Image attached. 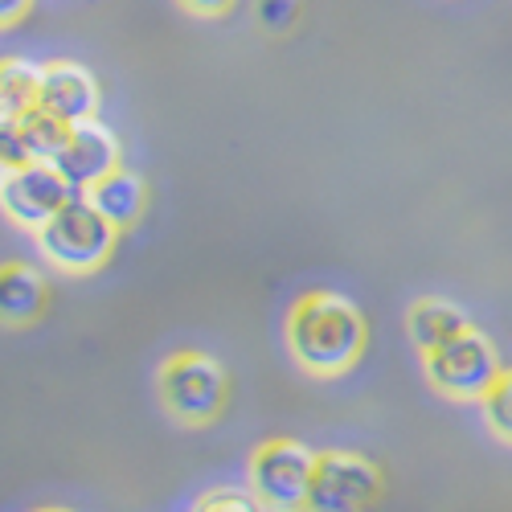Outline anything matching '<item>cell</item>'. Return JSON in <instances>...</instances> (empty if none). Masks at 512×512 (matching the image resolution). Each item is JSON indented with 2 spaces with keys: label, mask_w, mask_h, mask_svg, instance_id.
Here are the masks:
<instances>
[{
  "label": "cell",
  "mask_w": 512,
  "mask_h": 512,
  "mask_svg": "<svg viewBox=\"0 0 512 512\" xmlns=\"http://www.w3.org/2000/svg\"><path fill=\"white\" fill-rule=\"evenodd\" d=\"M37 107H46L50 115L74 123H91L99 115V82L87 66L54 58L41 66V87H37Z\"/></svg>",
  "instance_id": "obj_9"
},
{
  "label": "cell",
  "mask_w": 512,
  "mask_h": 512,
  "mask_svg": "<svg viewBox=\"0 0 512 512\" xmlns=\"http://www.w3.org/2000/svg\"><path fill=\"white\" fill-rule=\"evenodd\" d=\"M91 205L103 213V218L115 226V230H127V226H136L140 222V213L148 205V189L136 173H127V168L119 164L115 173H107L99 185L87 189Z\"/></svg>",
  "instance_id": "obj_11"
},
{
  "label": "cell",
  "mask_w": 512,
  "mask_h": 512,
  "mask_svg": "<svg viewBox=\"0 0 512 512\" xmlns=\"http://www.w3.org/2000/svg\"><path fill=\"white\" fill-rule=\"evenodd\" d=\"M41 66L25 58H0V119H21L29 107H37Z\"/></svg>",
  "instance_id": "obj_13"
},
{
  "label": "cell",
  "mask_w": 512,
  "mask_h": 512,
  "mask_svg": "<svg viewBox=\"0 0 512 512\" xmlns=\"http://www.w3.org/2000/svg\"><path fill=\"white\" fill-rule=\"evenodd\" d=\"M193 512H267L259 500H254V492H238V488H213L205 492Z\"/></svg>",
  "instance_id": "obj_17"
},
{
  "label": "cell",
  "mask_w": 512,
  "mask_h": 512,
  "mask_svg": "<svg viewBox=\"0 0 512 512\" xmlns=\"http://www.w3.org/2000/svg\"><path fill=\"white\" fill-rule=\"evenodd\" d=\"M156 386H160V406L185 426L213 422L226 410V398H230L226 369L197 349H177L173 357H164Z\"/></svg>",
  "instance_id": "obj_3"
},
{
  "label": "cell",
  "mask_w": 512,
  "mask_h": 512,
  "mask_svg": "<svg viewBox=\"0 0 512 512\" xmlns=\"http://www.w3.org/2000/svg\"><path fill=\"white\" fill-rule=\"evenodd\" d=\"M365 316L336 291H304L287 312V349L295 365L316 377L349 373L365 353Z\"/></svg>",
  "instance_id": "obj_1"
},
{
  "label": "cell",
  "mask_w": 512,
  "mask_h": 512,
  "mask_svg": "<svg viewBox=\"0 0 512 512\" xmlns=\"http://www.w3.org/2000/svg\"><path fill=\"white\" fill-rule=\"evenodd\" d=\"M17 127H21V140L29 144L33 160H54V156L62 152L66 136H70V123L58 119V115H50L46 107H29V111L17 119Z\"/></svg>",
  "instance_id": "obj_14"
},
{
  "label": "cell",
  "mask_w": 512,
  "mask_h": 512,
  "mask_svg": "<svg viewBox=\"0 0 512 512\" xmlns=\"http://www.w3.org/2000/svg\"><path fill=\"white\" fill-rule=\"evenodd\" d=\"M119 242V230L103 218V213L91 205L87 193H74L54 218L37 230V246L41 254L70 271V275H91L99 271L107 259H111V250Z\"/></svg>",
  "instance_id": "obj_2"
},
{
  "label": "cell",
  "mask_w": 512,
  "mask_h": 512,
  "mask_svg": "<svg viewBox=\"0 0 512 512\" xmlns=\"http://www.w3.org/2000/svg\"><path fill=\"white\" fill-rule=\"evenodd\" d=\"M177 5L193 17H226L234 9V0H177Z\"/></svg>",
  "instance_id": "obj_19"
},
{
  "label": "cell",
  "mask_w": 512,
  "mask_h": 512,
  "mask_svg": "<svg viewBox=\"0 0 512 512\" xmlns=\"http://www.w3.org/2000/svg\"><path fill=\"white\" fill-rule=\"evenodd\" d=\"M295 17H300V0H259V21H263L271 33L291 29Z\"/></svg>",
  "instance_id": "obj_18"
},
{
  "label": "cell",
  "mask_w": 512,
  "mask_h": 512,
  "mask_svg": "<svg viewBox=\"0 0 512 512\" xmlns=\"http://www.w3.org/2000/svg\"><path fill=\"white\" fill-rule=\"evenodd\" d=\"M70 197H74V189L62 181V173L50 160H33V164L17 168L13 177L0 181V209H5V218L33 234L46 226Z\"/></svg>",
  "instance_id": "obj_7"
},
{
  "label": "cell",
  "mask_w": 512,
  "mask_h": 512,
  "mask_svg": "<svg viewBox=\"0 0 512 512\" xmlns=\"http://www.w3.org/2000/svg\"><path fill=\"white\" fill-rule=\"evenodd\" d=\"M463 328H472L467 312L451 300H439V295H422V300H414L410 312H406V332H410L418 353L443 345V340L459 336Z\"/></svg>",
  "instance_id": "obj_12"
},
{
  "label": "cell",
  "mask_w": 512,
  "mask_h": 512,
  "mask_svg": "<svg viewBox=\"0 0 512 512\" xmlns=\"http://www.w3.org/2000/svg\"><path fill=\"white\" fill-rule=\"evenodd\" d=\"M37 512H66V508H37Z\"/></svg>",
  "instance_id": "obj_21"
},
{
  "label": "cell",
  "mask_w": 512,
  "mask_h": 512,
  "mask_svg": "<svg viewBox=\"0 0 512 512\" xmlns=\"http://www.w3.org/2000/svg\"><path fill=\"white\" fill-rule=\"evenodd\" d=\"M46 279L29 263H0V324H33L46 312Z\"/></svg>",
  "instance_id": "obj_10"
},
{
  "label": "cell",
  "mask_w": 512,
  "mask_h": 512,
  "mask_svg": "<svg viewBox=\"0 0 512 512\" xmlns=\"http://www.w3.org/2000/svg\"><path fill=\"white\" fill-rule=\"evenodd\" d=\"M500 369V349L476 324L422 353V373L431 381V390L451 402H480Z\"/></svg>",
  "instance_id": "obj_4"
},
{
  "label": "cell",
  "mask_w": 512,
  "mask_h": 512,
  "mask_svg": "<svg viewBox=\"0 0 512 512\" xmlns=\"http://www.w3.org/2000/svg\"><path fill=\"white\" fill-rule=\"evenodd\" d=\"M312 463H316V451L304 447L300 439L259 443L250 455V467H246L254 500H259L267 512H304Z\"/></svg>",
  "instance_id": "obj_6"
},
{
  "label": "cell",
  "mask_w": 512,
  "mask_h": 512,
  "mask_svg": "<svg viewBox=\"0 0 512 512\" xmlns=\"http://www.w3.org/2000/svg\"><path fill=\"white\" fill-rule=\"evenodd\" d=\"M25 164H33V152L21 140L17 119H0V181L13 177L17 168H25Z\"/></svg>",
  "instance_id": "obj_16"
},
{
  "label": "cell",
  "mask_w": 512,
  "mask_h": 512,
  "mask_svg": "<svg viewBox=\"0 0 512 512\" xmlns=\"http://www.w3.org/2000/svg\"><path fill=\"white\" fill-rule=\"evenodd\" d=\"M386 476L357 451H316L304 512H369L381 500Z\"/></svg>",
  "instance_id": "obj_5"
},
{
  "label": "cell",
  "mask_w": 512,
  "mask_h": 512,
  "mask_svg": "<svg viewBox=\"0 0 512 512\" xmlns=\"http://www.w3.org/2000/svg\"><path fill=\"white\" fill-rule=\"evenodd\" d=\"M480 410H484V422H488V431L512 447V365H504L496 373V381L488 386V394L480 398Z\"/></svg>",
  "instance_id": "obj_15"
},
{
  "label": "cell",
  "mask_w": 512,
  "mask_h": 512,
  "mask_svg": "<svg viewBox=\"0 0 512 512\" xmlns=\"http://www.w3.org/2000/svg\"><path fill=\"white\" fill-rule=\"evenodd\" d=\"M50 164L58 168L62 181L74 193H87L91 185H99L107 173H115V168H119V140L107 132L99 119L74 123L66 144H62V152Z\"/></svg>",
  "instance_id": "obj_8"
},
{
  "label": "cell",
  "mask_w": 512,
  "mask_h": 512,
  "mask_svg": "<svg viewBox=\"0 0 512 512\" xmlns=\"http://www.w3.org/2000/svg\"><path fill=\"white\" fill-rule=\"evenodd\" d=\"M33 9V0H0V29H13L17 21H25Z\"/></svg>",
  "instance_id": "obj_20"
}]
</instances>
